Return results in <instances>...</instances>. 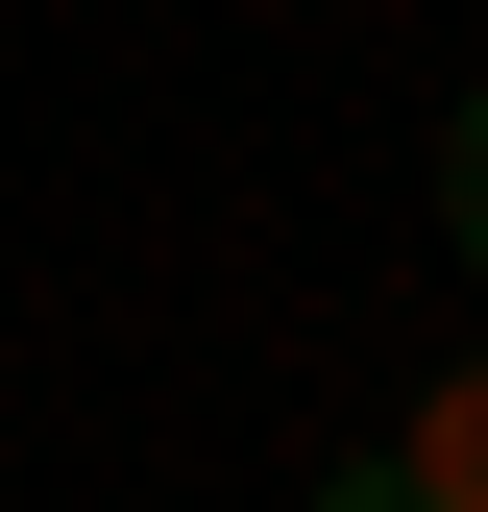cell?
Returning a JSON list of instances; mask_svg holds the SVG:
<instances>
[{
  "mask_svg": "<svg viewBox=\"0 0 488 512\" xmlns=\"http://www.w3.org/2000/svg\"><path fill=\"white\" fill-rule=\"evenodd\" d=\"M391 464H415V488H440V512H488V366H440V415H415V439H391Z\"/></svg>",
  "mask_w": 488,
  "mask_h": 512,
  "instance_id": "cell-1",
  "label": "cell"
},
{
  "mask_svg": "<svg viewBox=\"0 0 488 512\" xmlns=\"http://www.w3.org/2000/svg\"><path fill=\"white\" fill-rule=\"evenodd\" d=\"M440 220H464V269H488V98L440 122Z\"/></svg>",
  "mask_w": 488,
  "mask_h": 512,
  "instance_id": "cell-2",
  "label": "cell"
},
{
  "mask_svg": "<svg viewBox=\"0 0 488 512\" xmlns=\"http://www.w3.org/2000/svg\"><path fill=\"white\" fill-rule=\"evenodd\" d=\"M318 512H440V488H415V464H342V488H318Z\"/></svg>",
  "mask_w": 488,
  "mask_h": 512,
  "instance_id": "cell-3",
  "label": "cell"
}]
</instances>
